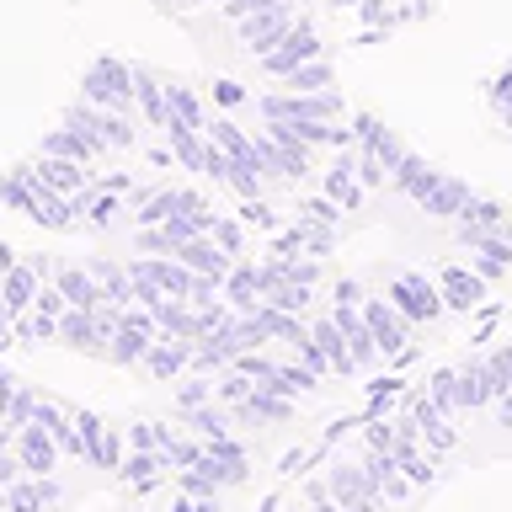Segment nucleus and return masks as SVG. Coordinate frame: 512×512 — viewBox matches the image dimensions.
Returning <instances> with one entry per match:
<instances>
[{
    "label": "nucleus",
    "instance_id": "nucleus-1",
    "mask_svg": "<svg viewBox=\"0 0 512 512\" xmlns=\"http://www.w3.org/2000/svg\"><path fill=\"white\" fill-rule=\"evenodd\" d=\"M390 182L406 192L422 214H432V219H459L464 208H470V198H475V187L464 182V176H448L438 166H427L416 150H406V160L390 171Z\"/></svg>",
    "mask_w": 512,
    "mask_h": 512
},
{
    "label": "nucleus",
    "instance_id": "nucleus-2",
    "mask_svg": "<svg viewBox=\"0 0 512 512\" xmlns=\"http://www.w3.org/2000/svg\"><path fill=\"white\" fill-rule=\"evenodd\" d=\"M256 112L272 123V118H288V123H299V118H320V123H336L342 118V96L336 91H267V96H256Z\"/></svg>",
    "mask_w": 512,
    "mask_h": 512
},
{
    "label": "nucleus",
    "instance_id": "nucleus-3",
    "mask_svg": "<svg viewBox=\"0 0 512 512\" xmlns=\"http://www.w3.org/2000/svg\"><path fill=\"white\" fill-rule=\"evenodd\" d=\"M80 96H86L91 107H107V112H128L134 107V70L118 59H96L86 80H80Z\"/></svg>",
    "mask_w": 512,
    "mask_h": 512
},
{
    "label": "nucleus",
    "instance_id": "nucleus-4",
    "mask_svg": "<svg viewBox=\"0 0 512 512\" xmlns=\"http://www.w3.org/2000/svg\"><path fill=\"white\" fill-rule=\"evenodd\" d=\"M384 294H390V304L411 320V326H432V320H438V315L448 310L443 294H438V283H427L422 272H395Z\"/></svg>",
    "mask_w": 512,
    "mask_h": 512
},
{
    "label": "nucleus",
    "instance_id": "nucleus-5",
    "mask_svg": "<svg viewBox=\"0 0 512 512\" xmlns=\"http://www.w3.org/2000/svg\"><path fill=\"white\" fill-rule=\"evenodd\" d=\"M310 59H320V38L310 32V22H294V27L283 32V43L262 54V70L278 75V80H288V75L299 70V64H310Z\"/></svg>",
    "mask_w": 512,
    "mask_h": 512
},
{
    "label": "nucleus",
    "instance_id": "nucleus-6",
    "mask_svg": "<svg viewBox=\"0 0 512 512\" xmlns=\"http://www.w3.org/2000/svg\"><path fill=\"white\" fill-rule=\"evenodd\" d=\"M363 320H368V331H374V342L384 358H395L400 347H411L406 336H411V320L390 304V294H379V299H363Z\"/></svg>",
    "mask_w": 512,
    "mask_h": 512
},
{
    "label": "nucleus",
    "instance_id": "nucleus-7",
    "mask_svg": "<svg viewBox=\"0 0 512 512\" xmlns=\"http://www.w3.org/2000/svg\"><path fill=\"white\" fill-rule=\"evenodd\" d=\"M214 203H203L192 187H160L150 192V198L139 203V214H134V230L139 224H166V219H182V214H208Z\"/></svg>",
    "mask_w": 512,
    "mask_h": 512
},
{
    "label": "nucleus",
    "instance_id": "nucleus-8",
    "mask_svg": "<svg viewBox=\"0 0 512 512\" xmlns=\"http://www.w3.org/2000/svg\"><path fill=\"white\" fill-rule=\"evenodd\" d=\"M288 27H294V11H288V0H278V6H262V11H251V16H240V38H246L251 54H267V48H278Z\"/></svg>",
    "mask_w": 512,
    "mask_h": 512
},
{
    "label": "nucleus",
    "instance_id": "nucleus-9",
    "mask_svg": "<svg viewBox=\"0 0 512 512\" xmlns=\"http://www.w3.org/2000/svg\"><path fill=\"white\" fill-rule=\"evenodd\" d=\"M155 320H118V331H112V342H107V363L112 368H139L144 363V352L155 347Z\"/></svg>",
    "mask_w": 512,
    "mask_h": 512
},
{
    "label": "nucleus",
    "instance_id": "nucleus-10",
    "mask_svg": "<svg viewBox=\"0 0 512 512\" xmlns=\"http://www.w3.org/2000/svg\"><path fill=\"white\" fill-rule=\"evenodd\" d=\"M438 294H443V304L448 310H459V315H470V310H480L486 304V278H480L475 267H443L438 272Z\"/></svg>",
    "mask_w": 512,
    "mask_h": 512
},
{
    "label": "nucleus",
    "instance_id": "nucleus-11",
    "mask_svg": "<svg viewBox=\"0 0 512 512\" xmlns=\"http://www.w3.org/2000/svg\"><path fill=\"white\" fill-rule=\"evenodd\" d=\"M192 336H155V347L144 352V363L139 368H150V379L160 384H171V379H182L187 368H192Z\"/></svg>",
    "mask_w": 512,
    "mask_h": 512
},
{
    "label": "nucleus",
    "instance_id": "nucleus-12",
    "mask_svg": "<svg viewBox=\"0 0 512 512\" xmlns=\"http://www.w3.org/2000/svg\"><path fill=\"white\" fill-rule=\"evenodd\" d=\"M459 224V246H470L475 235H512V214L496 198H470V208H464V214L454 219Z\"/></svg>",
    "mask_w": 512,
    "mask_h": 512
},
{
    "label": "nucleus",
    "instance_id": "nucleus-13",
    "mask_svg": "<svg viewBox=\"0 0 512 512\" xmlns=\"http://www.w3.org/2000/svg\"><path fill=\"white\" fill-rule=\"evenodd\" d=\"M16 459H22V470H27V475H54V464H59L54 432H48L43 422L16 427Z\"/></svg>",
    "mask_w": 512,
    "mask_h": 512
},
{
    "label": "nucleus",
    "instance_id": "nucleus-14",
    "mask_svg": "<svg viewBox=\"0 0 512 512\" xmlns=\"http://www.w3.org/2000/svg\"><path fill=\"white\" fill-rule=\"evenodd\" d=\"M32 171H38L54 192H64V198H75V192H86L96 182V171L86 166V160H64V155H43V150H38V160H32Z\"/></svg>",
    "mask_w": 512,
    "mask_h": 512
},
{
    "label": "nucleus",
    "instance_id": "nucleus-15",
    "mask_svg": "<svg viewBox=\"0 0 512 512\" xmlns=\"http://www.w3.org/2000/svg\"><path fill=\"white\" fill-rule=\"evenodd\" d=\"M326 486L342 507H379V486L368 480L363 464H331L326 470Z\"/></svg>",
    "mask_w": 512,
    "mask_h": 512
},
{
    "label": "nucleus",
    "instance_id": "nucleus-16",
    "mask_svg": "<svg viewBox=\"0 0 512 512\" xmlns=\"http://www.w3.org/2000/svg\"><path fill=\"white\" fill-rule=\"evenodd\" d=\"M208 139H214V144H219V150L235 160L240 171H251V176H267V166H262V150H256V139L246 134V128H235L230 118H214V123H208Z\"/></svg>",
    "mask_w": 512,
    "mask_h": 512
},
{
    "label": "nucleus",
    "instance_id": "nucleus-17",
    "mask_svg": "<svg viewBox=\"0 0 512 512\" xmlns=\"http://www.w3.org/2000/svg\"><path fill=\"white\" fill-rule=\"evenodd\" d=\"M176 262L182 267H192V272H203V278H230V267H235V256L219 246L214 235H192V240H182V251H176Z\"/></svg>",
    "mask_w": 512,
    "mask_h": 512
},
{
    "label": "nucleus",
    "instance_id": "nucleus-18",
    "mask_svg": "<svg viewBox=\"0 0 512 512\" xmlns=\"http://www.w3.org/2000/svg\"><path fill=\"white\" fill-rule=\"evenodd\" d=\"M411 422H416V432L427 438V448H438V454L459 443V432H454V422H448V411H443L432 395H411Z\"/></svg>",
    "mask_w": 512,
    "mask_h": 512
},
{
    "label": "nucleus",
    "instance_id": "nucleus-19",
    "mask_svg": "<svg viewBox=\"0 0 512 512\" xmlns=\"http://www.w3.org/2000/svg\"><path fill=\"white\" fill-rule=\"evenodd\" d=\"M267 294V278H262V262H235L230 278H224V299L235 304V315H251Z\"/></svg>",
    "mask_w": 512,
    "mask_h": 512
},
{
    "label": "nucleus",
    "instance_id": "nucleus-20",
    "mask_svg": "<svg viewBox=\"0 0 512 512\" xmlns=\"http://www.w3.org/2000/svg\"><path fill=\"white\" fill-rule=\"evenodd\" d=\"M0 208H11V214H22V219L38 214V171L32 166L0 171Z\"/></svg>",
    "mask_w": 512,
    "mask_h": 512
},
{
    "label": "nucleus",
    "instance_id": "nucleus-21",
    "mask_svg": "<svg viewBox=\"0 0 512 512\" xmlns=\"http://www.w3.org/2000/svg\"><path fill=\"white\" fill-rule=\"evenodd\" d=\"M363 470H368V480L379 486V496H384V502H400V496L411 491V480H406V470H400L395 448H368Z\"/></svg>",
    "mask_w": 512,
    "mask_h": 512
},
{
    "label": "nucleus",
    "instance_id": "nucleus-22",
    "mask_svg": "<svg viewBox=\"0 0 512 512\" xmlns=\"http://www.w3.org/2000/svg\"><path fill=\"white\" fill-rule=\"evenodd\" d=\"M470 251H475L470 267L486 283H496V278H507V272H512V235H475Z\"/></svg>",
    "mask_w": 512,
    "mask_h": 512
},
{
    "label": "nucleus",
    "instance_id": "nucleus-23",
    "mask_svg": "<svg viewBox=\"0 0 512 512\" xmlns=\"http://www.w3.org/2000/svg\"><path fill=\"white\" fill-rule=\"evenodd\" d=\"M59 480L54 475H27V480H16V486H6V507L11 512H48L59 502Z\"/></svg>",
    "mask_w": 512,
    "mask_h": 512
},
{
    "label": "nucleus",
    "instance_id": "nucleus-24",
    "mask_svg": "<svg viewBox=\"0 0 512 512\" xmlns=\"http://www.w3.org/2000/svg\"><path fill=\"white\" fill-rule=\"evenodd\" d=\"M54 283H59V294L70 299V310H102L107 304V288L91 278V267H59Z\"/></svg>",
    "mask_w": 512,
    "mask_h": 512
},
{
    "label": "nucleus",
    "instance_id": "nucleus-25",
    "mask_svg": "<svg viewBox=\"0 0 512 512\" xmlns=\"http://www.w3.org/2000/svg\"><path fill=\"white\" fill-rule=\"evenodd\" d=\"M235 416H240V422H256V427H262V422H288V416H294V400L278 395V390H267V384H256V390L235 406Z\"/></svg>",
    "mask_w": 512,
    "mask_h": 512
},
{
    "label": "nucleus",
    "instance_id": "nucleus-26",
    "mask_svg": "<svg viewBox=\"0 0 512 512\" xmlns=\"http://www.w3.org/2000/svg\"><path fill=\"white\" fill-rule=\"evenodd\" d=\"M326 198H336V203H342L347 208V214H352V208H358L363 203V182H358V155H336L331 160V171H326Z\"/></svg>",
    "mask_w": 512,
    "mask_h": 512
},
{
    "label": "nucleus",
    "instance_id": "nucleus-27",
    "mask_svg": "<svg viewBox=\"0 0 512 512\" xmlns=\"http://www.w3.org/2000/svg\"><path fill=\"white\" fill-rule=\"evenodd\" d=\"M38 288H43V278H38V272H32L27 262H16L6 278H0V299H6L11 320H16V315H27L32 304H38Z\"/></svg>",
    "mask_w": 512,
    "mask_h": 512
},
{
    "label": "nucleus",
    "instance_id": "nucleus-28",
    "mask_svg": "<svg viewBox=\"0 0 512 512\" xmlns=\"http://www.w3.org/2000/svg\"><path fill=\"white\" fill-rule=\"evenodd\" d=\"M251 320L262 326V336H267V342H288V347H294V342H304V336H310V326H304L299 315L278 310V304H256V310H251Z\"/></svg>",
    "mask_w": 512,
    "mask_h": 512
},
{
    "label": "nucleus",
    "instance_id": "nucleus-29",
    "mask_svg": "<svg viewBox=\"0 0 512 512\" xmlns=\"http://www.w3.org/2000/svg\"><path fill=\"white\" fill-rule=\"evenodd\" d=\"M43 155H64V160H91L96 155H107V144L102 139H86V134H75V128H48L43 134Z\"/></svg>",
    "mask_w": 512,
    "mask_h": 512
},
{
    "label": "nucleus",
    "instance_id": "nucleus-30",
    "mask_svg": "<svg viewBox=\"0 0 512 512\" xmlns=\"http://www.w3.org/2000/svg\"><path fill=\"white\" fill-rule=\"evenodd\" d=\"M491 400H496V384L486 374V358L459 363V406L464 411H480V406H491Z\"/></svg>",
    "mask_w": 512,
    "mask_h": 512
},
{
    "label": "nucleus",
    "instance_id": "nucleus-31",
    "mask_svg": "<svg viewBox=\"0 0 512 512\" xmlns=\"http://www.w3.org/2000/svg\"><path fill=\"white\" fill-rule=\"evenodd\" d=\"M134 107H139L155 128H166V118H171V107H166V80L150 75V70H134Z\"/></svg>",
    "mask_w": 512,
    "mask_h": 512
},
{
    "label": "nucleus",
    "instance_id": "nucleus-32",
    "mask_svg": "<svg viewBox=\"0 0 512 512\" xmlns=\"http://www.w3.org/2000/svg\"><path fill=\"white\" fill-rule=\"evenodd\" d=\"M91 278L107 288L112 304H134V278H128V262H112V256H91Z\"/></svg>",
    "mask_w": 512,
    "mask_h": 512
},
{
    "label": "nucleus",
    "instance_id": "nucleus-33",
    "mask_svg": "<svg viewBox=\"0 0 512 512\" xmlns=\"http://www.w3.org/2000/svg\"><path fill=\"white\" fill-rule=\"evenodd\" d=\"M267 390L299 400V395H315L320 390V374H315L310 363H278V368H272V379H267Z\"/></svg>",
    "mask_w": 512,
    "mask_h": 512
},
{
    "label": "nucleus",
    "instance_id": "nucleus-34",
    "mask_svg": "<svg viewBox=\"0 0 512 512\" xmlns=\"http://www.w3.org/2000/svg\"><path fill=\"white\" fill-rule=\"evenodd\" d=\"M166 107H171L176 123H192V128H203V134H208V112H203V102H198V91H192V86H182V80H166ZM171 118H166V123H171Z\"/></svg>",
    "mask_w": 512,
    "mask_h": 512
},
{
    "label": "nucleus",
    "instance_id": "nucleus-35",
    "mask_svg": "<svg viewBox=\"0 0 512 512\" xmlns=\"http://www.w3.org/2000/svg\"><path fill=\"white\" fill-rule=\"evenodd\" d=\"M315 342L326 347L331 374H342V379L358 374V363H352V347H347V336H342V326H336V320H320V326H315Z\"/></svg>",
    "mask_w": 512,
    "mask_h": 512
},
{
    "label": "nucleus",
    "instance_id": "nucleus-36",
    "mask_svg": "<svg viewBox=\"0 0 512 512\" xmlns=\"http://www.w3.org/2000/svg\"><path fill=\"white\" fill-rule=\"evenodd\" d=\"M182 422H187L192 432H203V443H214V438H230V411H224V406H214V400H203V406L182 411Z\"/></svg>",
    "mask_w": 512,
    "mask_h": 512
},
{
    "label": "nucleus",
    "instance_id": "nucleus-37",
    "mask_svg": "<svg viewBox=\"0 0 512 512\" xmlns=\"http://www.w3.org/2000/svg\"><path fill=\"white\" fill-rule=\"evenodd\" d=\"M96 134H102V144H107V150H134V144H139V128L134 123H128V112H96Z\"/></svg>",
    "mask_w": 512,
    "mask_h": 512
},
{
    "label": "nucleus",
    "instance_id": "nucleus-38",
    "mask_svg": "<svg viewBox=\"0 0 512 512\" xmlns=\"http://www.w3.org/2000/svg\"><path fill=\"white\" fill-rule=\"evenodd\" d=\"M160 470H166V459H160L155 448H134V454L123 459V480H128V486H139V491H150L160 480Z\"/></svg>",
    "mask_w": 512,
    "mask_h": 512
},
{
    "label": "nucleus",
    "instance_id": "nucleus-39",
    "mask_svg": "<svg viewBox=\"0 0 512 512\" xmlns=\"http://www.w3.org/2000/svg\"><path fill=\"white\" fill-rule=\"evenodd\" d=\"M262 304H278V310H288V315H304V310H310V283H288V278H278V283H267Z\"/></svg>",
    "mask_w": 512,
    "mask_h": 512
},
{
    "label": "nucleus",
    "instance_id": "nucleus-40",
    "mask_svg": "<svg viewBox=\"0 0 512 512\" xmlns=\"http://www.w3.org/2000/svg\"><path fill=\"white\" fill-rule=\"evenodd\" d=\"M256 390V379L251 374H240V368L230 363V368H224V374H219V384H214V395H219V406H240V400H246Z\"/></svg>",
    "mask_w": 512,
    "mask_h": 512
},
{
    "label": "nucleus",
    "instance_id": "nucleus-41",
    "mask_svg": "<svg viewBox=\"0 0 512 512\" xmlns=\"http://www.w3.org/2000/svg\"><path fill=\"white\" fill-rule=\"evenodd\" d=\"M427 395L438 400L448 416L464 411V406H459V368H438V374H432V384H427Z\"/></svg>",
    "mask_w": 512,
    "mask_h": 512
},
{
    "label": "nucleus",
    "instance_id": "nucleus-42",
    "mask_svg": "<svg viewBox=\"0 0 512 512\" xmlns=\"http://www.w3.org/2000/svg\"><path fill=\"white\" fill-rule=\"evenodd\" d=\"M331 86V64L326 59H310V64H299L294 75H288V91H326Z\"/></svg>",
    "mask_w": 512,
    "mask_h": 512
},
{
    "label": "nucleus",
    "instance_id": "nucleus-43",
    "mask_svg": "<svg viewBox=\"0 0 512 512\" xmlns=\"http://www.w3.org/2000/svg\"><path fill=\"white\" fill-rule=\"evenodd\" d=\"M208 235H214V240H219V246L230 251V256L246 251V230H240V219H230V214H214V224H208Z\"/></svg>",
    "mask_w": 512,
    "mask_h": 512
},
{
    "label": "nucleus",
    "instance_id": "nucleus-44",
    "mask_svg": "<svg viewBox=\"0 0 512 512\" xmlns=\"http://www.w3.org/2000/svg\"><path fill=\"white\" fill-rule=\"evenodd\" d=\"M203 400H214V384H208L203 374H192V379H176V406H182V411L203 406Z\"/></svg>",
    "mask_w": 512,
    "mask_h": 512
},
{
    "label": "nucleus",
    "instance_id": "nucleus-45",
    "mask_svg": "<svg viewBox=\"0 0 512 512\" xmlns=\"http://www.w3.org/2000/svg\"><path fill=\"white\" fill-rule=\"evenodd\" d=\"M486 374H491V384H496V395L512 390V342H502V347L486 358Z\"/></svg>",
    "mask_w": 512,
    "mask_h": 512
},
{
    "label": "nucleus",
    "instance_id": "nucleus-46",
    "mask_svg": "<svg viewBox=\"0 0 512 512\" xmlns=\"http://www.w3.org/2000/svg\"><path fill=\"white\" fill-rule=\"evenodd\" d=\"M486 102H491V112H496V118H502V123L512 128V75H496V80H491Z\"/></svg>",
    "mask_w": 512,
    "mask_h": 512
},
{
    "label": "nucleus",
    "instance_id": "nucleus-47",
    "mask_svg": "<svg viewBox=\"0 0 512 512\" xmlns=\"http://www.w3.org/2000/svg\"><path fill=\"white\" fill-rule=\"evenodd\" d=\"M240 219L246 224H256V230H267V235H278L283 224H278V214H272V208L262 203V198H246V208H240Z\"/></svg>",
    "mask_w": 512,
    "mask_h": 512
},
{
    "label": "nucleus",
    "instance_id": "nucleus-48",
    "mask_svg": "<svg viewBox=\"0 0 512 512\" xmlns=\"http://www.w3.org/2000/svg\"><path fill=\"white\" fill-rule=\"evenodd\" d=\"M363 443L368 448H395L400 443V422H379V416H374V422L363 427Z\"/></svg>",
    "mask_w": 512,
    "mask_h": 512
},
{
    "label": "nucleus",
    "instance_id": "nucleus-49",
    "mask_svg": "<svg viewBox=\"0 0 512 512\" xmlns=\"http://www.w3.org/2000/svg\"><path fill=\"white\" fill-rule=\"evenodd\" d=\"M294 352H299V363H310L315 374H331V358H326V347L315 342V331L304 336V342H294Z\"/></svg>",
    "mask_w": 512,
    "mask_h": 512
},
{
    "label": "nucleus",
    "instance_id": "nucleus-50",
    "mask_svg": "<svg viewBox=\"0 0 512 512\" xmlns=\"http://www.w3.org/2000/svg\"><path fill=\"white\" fill-rule=\"evenodd\" d=\"M299 214L315 219V224H342V203H336V198H310V203L299 208Z\"/></svg>",
    "mask_w": 512,
    "mask_h": 512
},
{
    "label": "nucleus",
    "instance_id": "nucleus-51",
    "mask_svg": "<svg viewBox=\"0 0 512 512\" xmlns=\"http://www.w3.org/2000/svg\"><path fill=\"white\" fill-rule=\"evenodd\" d=\"M384 176H390V171H384V160H379L374 150H358V182H363V187H379Z\"/></svg>",
    "mask_w": 512,
    "mask_h": 512
},
{
    "label": "nucleus",
    "instance_id": "nucleus-52",
    "mask_svg": "<svg viewBox=\"0 0 512 512\" xmlns=\"http://www.w3.org/2000/svg\"><path fill=\"white\" fill-rule=\"evenodd\" d=\"M272 256H283V262H288V256H304V230H299V224L272 235Z\"/></svg>",
    "mask_w": 512,
    "mask_h": 512
},
{
    "label": "nucleus",
    "instance_id": "nucleus-53",
    "mask_svg": "<svg viewBox=\"0 0 512 512\" xmlns=\"http://www.w3.org/2000/svg\"><path fill=\"white\" fill-rule=\"evenodd\" d=\"M22 480V459H16V448H0V486H16Z\"/></svg>",
    "mask_w": 512,
    "mask_h": 512
},
{
    "label": "nucleus",
    "instance_id": "nucleus-54",
    "mask_svg": "<svg viewBox=\"0 0 512 512\" xmlns=\"http://www.w3.org/2000/svg\"><path fill=\"white\" fill-rule=\"evenodd\" d=\"M171 512H219V502H214V496H176V502H171Z\"/></svg>",
    "mask_w": 512,
    "mask_h": 512
},
{
    "label": "nucleus",
    "instance_id": "nucleus-55",
    "mask_svg": "<svg viewBox=\"0 0 512 512\" xmlns=\"http://www.w3.org/2000/svg\"><path fill=\"white\" fill-rule=\"evenodd\" d=\"M214 96H219L224 107H240V102H246V91H240L235 80H219V86H214Z\"/></svg>",
    "mask_w": 512,
    "mask_h": 512
},
{
    "label": "nucleus",
    "instance_id": "nucleus-56",
    "mask_svg": "<svg viewBox=\"0 0 512 512\" xmlns=\"http://www.w3.org/2000/svg\"><path fill=\"white\" fill-rule=\"evenodd\" d=\"M336 304H363V288H358V278H342V283H336Z\"/></svg>",
    "mask_w": 512,
    "mask_h": 512
},
{
    "label": "nucleus",
    "instance_id": "nucleus-57",
    "mask_svg": "<svg viewBox=\"0 0 512 512\" xmlns=\"http://www.w3.org/2000/svg\"><path fill=\"white\" fill-rule=\"evenodd\" d=\"M27 267L38 272L43 283H54V272H59V267H54V262H48V256H43V251H32V256H27Z\"/></svg>",
    "mask_w": 512,
    "mask_h": 512
},
{
    "label": "nucleus",
    "instance_id": "nucleus-58",
    "mask_svg": "<svg viewBox=\"0 0 512 512\" xmlns=\"http://www.w3.org/2000/svg\"><path fill=\"white\" fill-rule=\"evenodd\" d=\"M491 406H496V422H502V427H512V390H502V395L491 400Z\"/></svg>",
    "mask_w": 512,
    "mask_h": 512
}]
</instances>
